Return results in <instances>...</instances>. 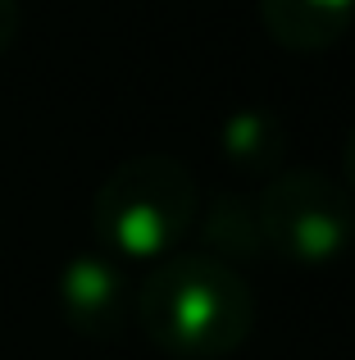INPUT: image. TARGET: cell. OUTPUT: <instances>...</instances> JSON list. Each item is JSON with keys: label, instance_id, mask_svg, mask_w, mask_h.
<instances>
[{"label": "cell", "instance_id": "6da1fadb", "mask_svg": "<svg viewBox=\"0 0 355 360\" xmlns=\"http://www.w3.org/2000/svg\"><path fill=\"white\" fill-rule=\"evenodd\" d=\"M133 319L146 342L173 360H223L255 328V292L237 264L210 251H173L155 260L137 288Z\"/></svg>", "mask_w": 355, "mask_h": 360}, {"label": "cell", "instance_id": "7a4b0ae2", "mask_svg": "<svg viewBox=\"0 0 355 360\" xmlns=\"http://www.w3.org/2000/svg\"><path fill=\"white\" fill-rule=\"evenodd\" d=\"M201 187L173 155H133L91 201L100 251L114 260H164L196 229Z\"/></svg>", "mask_w": 355, "mask_h": 360}, {"label": "cell", "instance_id": "3957f363", "mask_svg": "<svg viewBox=\"0 0 355 360\" xmlns=\"http://www.w3.org/2000/svg\"><path fill=\"white\" fill-rule=\"evenodd\" d=\"M269 255L301 269L342 260L355 242V201L347 183L319 169H287L255 196Z\"/></svg>", "mask_w": 355, "mask_h": 360}, {"label": "cell", "instance_id": "277c9868", "mask_svg": "<svg viewBox=\"0 0 355 360\" xmlns=\"http://www.w3.org/2000/svg\"><path fill=\"white\" fill-rule=\"evenodd\" d=\"M60 310H64V324L82 338H119L133 319L137 306V292L128 283L123 264L105 251H78L69 264L60 269Z\"/></svg>", "mask_w": 355, "mask_h": 360}, {"label": "cell", "instance_id": "5b68a950", "mask_svg": "<svg viewBox=\"0 0 355 360\" xmlns=\"http://www.w3.org/2000/svg\"><path fill=\"white\" fill-rule=\"evenodd\" d=\"M260 23L283 51H328L355 23V0H260Z\"/></svg>", "mask_w": 355, "mask_h": 360}, {"label": "cell", "instance_id": "8992f818", "mask_svg": "<svg viewBox=\"0 0 355 360\" xmlns=\"http://www.w3.org/2000/svg\"><path fill=\"white\" fill-rule=\"evenodd\" d=\"M196 219H201V233H205L210 255H219V260L250 264V260H260V255H269L264 229H260V214H255V196L214 192Z\"/></svg>", "mask_w": 355, "mask_h": 360}, {"label": "cell", "instance_id": "52a82bcc", "mask_svg": "<svg viewBox=\"0 0 355 360\" xmlns=\"http://www.w3.org/2000/svg\"><path fill=\"white\" fill-rule=\"evenodd\" d=\"M283 146H287V132L278 123V115H269V110H237V115H228V123L219 132L223 160L237 169H250V174L274 169Z\"/></svg>", "mask_w": 355, "mask_h": 360}, {"label": "cell", "instance_id": "ba28073f", "mask_svg": "<svg viewBox=\"0 0 355 360\" xmlns=\"http://www.w3.org/2000/svg\"><path fill=\"white\" fill-rule=\"evenodd\" d=\"M18 23H23V9H18V0H0V51H9V46H14Z\"/></svg>", "mask_w": 355, "mask_h": 360}, {"label": "cell", "instance_id": "9c48e42d", "mask_svg": "<svg viewBox=\"0 0 355 360\" xmlns=\"http://www.w3.org/2000/svg\"><path fill=\"white\" fill-rule=\"evenodd\" d=\"M342 169H347V192L355 196V123L347 132V150H342Z\"/></svg>", "mask_w": 355, "mask_h": 360}]
</instances>
